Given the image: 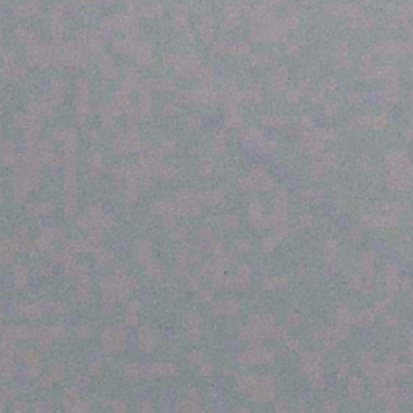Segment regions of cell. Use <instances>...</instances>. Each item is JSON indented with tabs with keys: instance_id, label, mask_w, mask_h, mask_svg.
<instances>
[{
	"instance_id": "cell-32",
	"label": "cell",
	"mask_w": 413,
	"mask_h": 413,
	"mask_svg": "<svg viewBox=\"0 0 413 413\" xmlns=\"http://www.w3.org/2000/svg\"><path fill=\"white\" fill-rule=\"evenodd\" d=\"M286 336H287V329L284 326H274L270 334V337L273 339H286Z\"/></svg>"
},
{
	"instance_id": "cell-3",
	"label": "cell",
	"mask_w": 413,
	"mask_h": 413,
	"mask_svg": "<svg viewBox=\"0 0 413 413\" xmlns=\"http://www.w3.org/2000/svg\"><path fill=\"white\" fill-rule=\"evenodd\" d=\"M274 353L260 349V347H252L249 350L239 352L237 361L244 365H253V363H273Z\"/></svg>"
},
{
	"instance_id": "cell-31",
	"label": "cell",
	"mask_w": 413,
	"mask_h": 413,
	"mask_svg": "<svg viewBox=\"0 0 413 413\" xmlns=\"http://www.w3.org/2000/svg\"><path fill=\"white\" fill-rule=\"evenodd\" d=\"M0 373L4 376H15L17 374L15 363H0Z\"/></svg>"
},
{
	"instance_id": "cell-14",
	"label": "cell",
	"mask_w": 413,
	"mask_h": 413,
	"mask_svg": "<svg viewBox=\"0 0 413 413\" xmlns=\"http://www.w3.org/2000/svg\"><path fill=\"white\" fill-rule=\"evenodd\" d=\"M63 407L68 413H86L89 410L91 405L84 400H79V398H75V400H67L63 402Z\"/></svg>"
},
{
	"instance_id": "cell-16",
	"label": "cell",
	"mask_w": 413,
	"mask_h": 413,
	"mask_svg": "<svg viewBox=\"0 0 413 413\" xmlns=\"http://www.w3.org/2000/svg\"><path fill=\"white\" fill-rule=\"evenodd\" d=\"M253 386H255V376H239L237 378V389L241 392L249 394Z\"/></svg>"
},
{
	"instance_id": "cell-39",
	"label": "cell",
	"mask_w": 413,
	"mask_h": 413,
	"mask_svg": "<svg viewBox=\"0 0 413 413\" xmlns=\"http://www.w3.org/2000/svg\"><path fill=\"white\" fill-rule=\"evenodd\" d=\"M199 373L202 376H212L213 374V365L210 361H202L199 366Z\"/></svg>"
},
{
	"instance_id": "cell-42",
	"label": "cell",
	"mask_w": 413,
	"mask_h": 413,
	"mask_svg": "<svg viewBox=\"0 0 413 413\" xmlns=\"http://www.w3.org/2000/svg\"><path fill=\"white\" fill-rule=\"evenodd\" d=\"M25 374L28 378H36V376L41 374V369H39V365H26L25 368Z\"/></svg>"
},
{
	"instance_id": "cell-43",
	"label": "cell",
	"mask_w": 413,
	"mask_h": 413,
	"mask_svg": "<svg viewBox=\"0 0 413 413\" xmlns=\"http://www.w3.org/2000/svg\"><path fill=\"white\" fill-rule=\"evenodd\" d=\"M286 323L289 326H292V328H295V326L300 324V316L297 315L295 311H291V313H287V316H286Z\"/></svg>"
},
{
	"instance_id": "cell-26",
	"label": "cell",
	"mask_w": 413,
	"mask_h": 413,
	"mask_svg": "<svg viewBox=\"0 0 413 413\" xmlns=\"http://www.w3.org/2000/svg\"><path fill=\"white\" fill-rule=\"evenodd\" d=\"M76 300L78 302H88L89 299V287H86V286H76Z\"/></svg>"
},
{
	"instance_id": "cell-6",
	"label": "cell",
	"mask_w": 413,
	"mask_h": 413,
	"mask_svg": "<svg viewBox=\"0 0 413 413\" xmlns=\"http://www.w3.org/2000/svg\"><path fill=\"white\" fill-rule=\"evenodd\" d=\"M237 336L244 339V340H247V342H250L253 347H260V344H262V340L265 339V336L260 332L257 328H253L252 324H247V326H241V328L237 329Z\"/></svg>"
},
{
	"instance_id": "cell-52",
	"label": "cell",
	"mask_w": 413,
	"mask_h": 413,
	"mask_svg": "<svg viewBox=\"0 0 413 413\" xmlns=\"http://www.w3.org/2000/svg\"><path fill=\"white\" fill-rule=\"evenodd\" d=\"M75 382H76V386L78 387H84L86 384H88V378H86V376H78V378H75Z\"/></svg>"
},
{
	"instance_id": "cell-23",
	"label": "cell",
	"mask_w": 413,
	"mask_h": 413,
	"mask_svg": "<svg viewBox=\"0 0 413 413\" xmlns=\"http://www.w3.org/2000/svg\"><path fill=\"white\" fill-rule=\"evenodd\" d=\"M42 311H44V308H42V305H39V303H30L26 316L31 318V320H36V318H39L42 315Z\"/></svg>"
},
{
	"instance_id": "cell-30",
	"label": "cell",
	"mask_w": 413,
	"mask_h": 413,
	"mask_svg": "<svg viewBox=\"0 0 413 413\" xmlns=\"http://www.w3.org/2000/svg\"><path fill=\"white\" fill-rule=\"evenodd\" d=\"M189 263L191 262H187L184 257L183 258L179 257V260L176 262V274H178V276H186V274H187V265H189Z\"/></svg>"
},
{
	"instance_id": "cell-49",
	"label": "cell",
	"mask_w": 413,
	"mask_h": 413,
	"mask_svg": "<svg viewBox=\"0 0 413 413\" xmlns=\"http://www.w3.org/2000/svg\"><path fill=\"white\" fill-rule=\"evenodd\" d=\"M38 273L41 274V276H44V278L52 276V268H50L49 265H41V266L38 268Z\"/></svg>"
},
{
	"instance_id": "cell-56",
	"label": "cell",
	"mask_w": 413,
	"mask_h": 413,
	"mask_svg": "<svg viewBox=\"0 0 413 413\" xmlns=\"http://www.w3.org/2000/svg\"><path fill=\"white\" fill-rule=\"evenodd\" d=\"M110 262V255H99V263H108Z\"/></svg>"
},
{
	"instance_id": "cell-48",
	"label": "cell",
	"mask_w": 413,
	"mask_h": 413,
	"mask_svg": "<svg viewBox=\"0 0 413 413\" xmlns=\"http://www.w3.org/2000/svg\"><path fill=\"white\" fill-rule=\"evenodd\" d=\"M13 408H15L17 413H28V410H30V407H28V403L23 402V400L15 402V405H13Z\"/></svg>"
},
{
	"instance_id": "cell-37",
	"label": "cell",
	"mask_w": 413,
	"mask_h": 413,
	"mask_svg": "<svg viewBox=\"0 0 413 413\" xmlns=\"http://www.w3.org/2000/svg\"><path fill=\"white\" fill-rule=\"evenodd\" d=\"M108 405H110L112 411H115V413H126V403L123 400H112V402H108Z\"/></svg>"
},
{
	"instance_id": "cell-41",
	"label": "cell",
	"mask_w": 413,
	"mask_h": 413,
	"mask_svg": "<svg viewBox=\"0 0 413 413\" xmlns=\"http://www.w3.org/2000/svg\"><path fill=\"white\" fill-rule=\"evenodd\" d=\"M187 398H189L191 402L194 403H200V392H199V389L197 387H189L187 389Z\"/></svg>"
},
{
	"instance_id": "cell-18",
	"label": "cell",
	"mask_w": 413,
	"mask_h": 413,
	"mask_svg": "<svg viewBox=\"0 0 413 413\" xmlns=\"http://www.w3.org/2000/svg\"><path fill=\"white\" fill-rule=\"evenodd\" d=\"M20 360L26 365H39V353L36 350H23L20 352Z\"/></svg>"
},
{
	"instance_id": "cell-29",
	"label": "cell",
	"mask_w": 413,
	"mask_h": 413,
	"mask_svg": "<svg viewBox=\"0 0 413 413\" xmlns=\"http://www.w3.org/2000/svg\"><path fill=\"white\" fill-rule=\"evenodd\" d=\"M102 369H104V366H102V363H100V361H91L89 366H88V374L96 378V376H100Z\"/></svg>"
},
{
	"instance_id": "cell-34",
	"label": "cell",
	"mask_w": 413,
	"mask_h": 413,
	"mask_svg": "<svg viewBox=\"0 0 413 413\" xmlns=\"http://www.w3.org/2000/svg\"><path fill=\"white\" fill-rule=\"evenodd\" d=\"M139 321V313L137 311H125V323L128 326H136Z\"/></svg>"
},
{
	"instance_id": "cell-33",
	"label": "cell",
	"mask_w": 413,
	"mask_h": 413,
	"mask_svg": "<svg viewBox=\"0 0 413 413\" xmlns=\"http://www.w3.org/2000/svg\"><path fill=\"white\" fill-rule=\"evenodd\" d=\"M63 402H67V400H75V398H79L78 395V387H67L63 390Z\"/></svg>"
},
{
	"instance_id": "cell-47",
	"label": "cell",
	"mask_w": 413,
	"mask_h": 413,
	"mask_svg": "<svg viewBox=\"0 0 413 413\" xmlns=\"http://www.w3.org/2000/svg\"><path fill=\"white\" fill-rule=\"evenodd\" d=\"M286 347H287V349L291 350V352L299 350V349H300V340H299V339H287Z\"/></svg>"
},
{
	"instance_id": "cell-45",
	"label": "cell",
	"mask_w": 413,
	"mask_h": 413,
	"mask_svg": "<svg viewBox=\"0 0 413 413\" xmlns=\"http://www.w3.org/2000/svg\"><path fill=\"white\" fill-rule=\"evenodd\" d=\"M287 410H289V407H287L286 400H276L274 402V411L276 413H289Z\"/></svg>"
},
{
	"instance_id": "cell-55",
	"label": "cell",
	"mask_w": 413,
	"mask_h": 413,
	"mask_svg": "<svg viewBox=\"0 0 413 413\" xmlns=\"http://www.w3.org/2000/svg\"><path fill=\"white\" fill-rule=\"evenodd\" d=\"M57 262H59V263H68L70 262V257L68 255H59V257H57Z\"/></svg>"
},
{
	"instance_id": "cell-27",
	"label": "cell",
	"mask_w": 413,
	"mask_h": 413,
	"mask_svg": "<svg viewBox=\"0 0 413 413\" xmlns=\"http://www.w3.org/2000/svg\"><path fill=\"white\" fill-rule=\"evenodd\" d=\"M75 336L78 339H88V337H91V328L86 324H79L75 328Z\"/></svg>"
},
{
	"instance_id": "cell-20",
	"label": "cell",
	"mask_w": 413,
	"mask_h": 413,
	"mask_svg": "<svg viewBox=\"0 0 413 413\" xmlns=\"http://www.w3.org/2000/svg\"><path fill=\"white\" fill-rule=\"evenodd\" d=\"M46 311L50 315H62L67 311V307L62 302H49L46 305Z\"/></svg>"
},
{
	"instance_id": "cell-54",
	"label": "cell",
	"mask_w": 413,
	"mask_h": 413,
	"mask_svg": "<svg viewBox=\"0 0 413 413\" xmlns=\"http://www.w3.org/2000/svg\"><path fill=\"white\" fill-rule=\"evenodd\" d=\"M71 376H73V378H78V376H81V368H79L78 365H73V366H71Z\"/></svg>"
},
{
	"instance_id": "cell-12",
	"label": "cell",
	"mask_w": 413,
	"mask_h": 413,
	"mask_svg": "<svg viewBox=\"0 0 413 413\" xmlns=\"http://www.w3.org/2000/svg\"><path fill=\"white\" fill-rule=\"evenodd\" d=\"M234 279H236V289L239 291H244V289H247L249 284H250V271H249V266H239L237 273L234 274Z\"/></svg>"
},
{
	"instance_id": "cell-46",
	"label": "cell",
	"mask_w": 413,
	"mask_h": 413,
	"mask_svg": "<svg viewBox=\"0 0 413 413\" xmlns=\"http://www.w3.org/2000/svg\"><path fill=\"white\" fill-rule=\"evenodd\" d=\"M199 297H200L202 302H210V300H212V297H213L212 289H200V291H199Z\"/></svg>"
},
{
	"instance_id": "cell-36",
	"label": "cell",
	"mask_w": 413,
	"mask_h": 413,
	"mask_svg": "<svg viewBox=\"0 0 413 413\" xmlns=\"http://www.w3.org/2000/svg\"><path fill=\"white\" fill-rule=\"evenodd\" d=\"M186 358L191 365H200L202 363V353L197 352V350H191L189 353L186 355Z\"/></svg>"
},
{
	"instance_id": "cell-50",
	"label": "cell",
	"mask_w": 413,
	"mask_h": 413,
	"mask_svg": "<svg viewBox=\"0 0 413 413\" xmlns=\"http://www.w3.org/2000/svg\"><path fill=\"white\" fill-rule=\"evenodd\" d=\"M126 274H128V273H126L125 266H123V265H117V266L113 268V276H117V278L121 279V278H125Z\"/></svg>"
},
{
	"instance_id": "cell-38",
	"label": "cell",
	"mask_w": 413,
	"mask_h": 413,
	"mask_svg": "<svg viewBox=\"0 0 413 413\" xmlns=\"http://www.w3.org/2000/svg\"><path fill=\"white\" fill-rule=\"evenodd\" d=\"M52 344H54V339H50V337H44V339L38 340V347H39V350H42V352H49L50 349H52Z\"/></svg>"
},
{
	"instance_id": "cell-9",
	"label": "cell",
	"mask_w": 413,
	"mask_h": 413,
	"mask_svg": "<svg viewBox=\"0 0 413 413\" xmlns=\"http://www.w3.org/2000/svg\"><path fill=\"white\" fill-rule=\"evenodd\" d=\"M2 336L7 339L17 340V339H30L33 337V328L28 326H7L2 331Z\"/></svg>"
},
{
	"instance_id": "cell-28",
	"label": "cell",
	"mask_w": 413,
	"mask_h": 413,
	"mask_svg": "<svg viewBox=\"0 0 413 413\" xmlns=\"http://www.w3.org/2000/svg\"><path fill=\"white\" fill-rule=\"evenodd\" d=\"M15 395H17L15 389L10 387V386H4V387H2V390H0V397H2V400H4V402L13 400V398H15Z\"/></svg>"
},
{
	"instance_id": "cell-22",
	"label": "cell",
	"mask_w": 413,
	"mask_h": 413,
	"mask_svg": "<svg viewBox=\"0 0 413 413\" xmlns=\"http://www.w3.org/2000/svg\"><path fill=\"white\" fill-rule=\"evenodd\" d=\"M121 284H123V287L126 289V292H133L137 289V279L134 276H129V274H126L125 278H121Z\"/></svg>"
},
{
	"instance_id": "cell-19",
	"label": "cell",
	"mask_w": 413,
	"mask_h": 413,
	"mask_svg": "<svg viewBox=\"0 0 413 413\" xmlns=\"http://www.w3.org/2000/svg\"><path fill=\"white\" fill-rule=\"evenodd\" d=\"M50 376L54 378V381H63L65 379V365L62 361H55V363L50 366Z\"/></svg>"
},
{
	"instance_id": "cell-51",
	"label": "cell",
	"mask_w": 413,
	"mask_h": 413,
	"mask_svg": "<svg viewBox=\"0 0 413 413\" xmlns=\"http://www.w3.org/2000/svg\"><path fill=\"white\" fill-rule=\"evenodd\" d=\"M28 308H30V303H28V302H18L17 305H15L17 313H20V315H26Z\"/></svg>"
},
{
	"instance_id": "cell-10",
	"label": "cell",
	"mask_w": 413,
	"mask_h": 413,
	"mask_svg": "<svg viewBox=\"0 0 413 413\" xmlns=\"http://www.w3.org/2000/svg\"><path fill=\"white\" fill-rule=\"evenodd\" d=\"M202 320H200V315L197 311H191L189 315L186 318V331H187V336L191 339H199L200 337V331H202Z\"/></svg>"
},
{
	"instance_id": "cell-11",
	"label": "cell",
	"mask_w": 413,
	"mask_h": 413,
	"mask_svg": "<svg viewBox=\"0 0 413 413\" xmlns=\"http://www.w3.org/2000/svg\"><path fill=\"white\" fill-rule=\"evenodd\" d=\"M152 345H154L152 331L149 326H142V328H139V331H137V349L144 353H147L152 350Z\"/></svg>"
},
{
	"instance_id": "cell-57",
	"label": "cell",
	"mask_w": 413,
	"mask_h": 413,
	"mask_svg": "<svg viewBox=\"0 0 413 413\" xmlns=\"http://www.w3.org/2000/svg\"><path fill=\"white\" fill-rule=\"evenodd\" d=\"M231 413H250L247 408H237V410H234V411H231Z\"/></svg>"
},
{
	"instance_id": "cell-40",
	"label": "cell",
	"mask_w": 413,
	"mask_h": 413,
	"mask_svg": "<svg viewBox=\"0 0 413 413\" xmlns=\"http://www.w3.org/2000/svg\"><path fill=\"white\" fill-rule=\"evenodd\" d=\"M137 411L139 413H150L152 411V403L147 398H141L139 402H137Z\"/></svg>"
},
{
	"instance_id": "cell-2",
	"label": "cell",
	"mask_w": 413,
	"mask_h": 413,
	"mask_svg": "<svg viewBox=\"0 0 413 413\" xmlns=\"http://www.w3.org/2000/svg\"><path fill=\"white\" fill-rule=\"evenodd\" d=\"M253 402H268L274 397V379L271 376H255V386L249 392Z\"/></svg>"
},
{
	"instance_id": "cell-17",
	"label": "cell",
	"mask_w": 413,
	"mask_h": 413,
	"mask_svg": "<svg viewBox=\"0 0 413 413\" xmlns=\"http://www.w3.org/2000/svg\"><path fill=\"white\" fill-rule=\"evenodd\" d=\"M287 279L284 276H270L263 279V287L265 289H281L286 286Z\"/></svg>"
},
{
	"instance_id": "cell-13",
	"label": "cell",
	"mask_w": 413,
	"mask_h": 413,
	"mask_svg": "<svg viewBox=\"0 0 413 413\" xmlns=\"http://www.w3.org/2000/svg\"><path fill=\"white\" fill-rule=\"evenodd\" d=\"M125 376L128 379H139V378H142V376H147V365L129 363L125 368Z\"/></svg>"
},
{
	"instance_id": "cell-53",
	"label": "cell",
	"mask_w": 413,
	"mask_h": 413,
	"mask_svg": "<svg viewBox=\"0 0 413 413\" xmlns=\"http://www.w3.org/2000/svg\"><path fill=\"white\" fill-rule=\"evenodd\" d=\"M113 303L115 302H110V300H102V310L105 313H110L112 308H113Z\"/></svg>"
},
{
	"instance_id": "cell-5",
	"label": "cell",
	"mask_w": 413,
	"mask_h": 413,
	"mask_svg": "<svg viewBox=\"0 0 413 413\" xmlns=\"http://www.w3.org/2000/svg\"><path fill=\"white\" fill-rule=\"evenodd\" d=\"M299 366L302 374H311V376L318 374V371H320V368H318V355L311 352H302Z\"/></svg>"
},
{
	"instance_id": "cell-58",
	"label": "cell",
	"mask_w": 413,
	"mask_h": 413,
	"mask_svg": "<svg viewBox=\"0 0 413 413\" xmlns=\"http://www.w3.org/2000/svg\"><path fill=\"white\" fill-rule=\"evenodd\" d=\"M108 413H115V411H108Z\"/></svg>"
},
{
	"instance_id": "cell-4",
	"label": "cell",
	"mask_w": 413,
	"mask_h": 413,
	"mask_svg": "<svg viewBox=\"0 0 413 413\" xmlns=\"http://www.w3.org/2000/svg\"><path fill=\"white\" fill-rule=\"evenodd\" d=\"M250 324L257 328L265 337H270L271 329L274 328V316L270 313H255L250 316Z\"/></svg>"
},
{
	"instance_id": "cell-44",
	"label": "cell",
	"mask_w": 413,
	"mask_h": 413,
	"mask_svg": "<svg viewBox=\"0 0 413 413\" xmlns=\"http://www.w3.org/2000/svg\"><path fill=\"white\" fill-rule=\"evenodd\" d=\"M187 287H189L191 291H197V289H200V278L199 276H189L187 278Z\"/></svg>"
},
{
	"instance_id": "cell-7",
	"label": "cell",
	"mask_w": 413,
	"mask_h": 413,
	"mask_svg": "<svg viewBox=\"0 0 413 413\" xmlns=\"http://www.w3.org/2000/svg\"><path fill=\"white\" fill-rule=\"evenodd\" d=\"M241 310V305L236 299H226V300H218L213 302V311L218 315H236Z\"/></svg>"
},
{
	"instance_id": "cell-8",
	"label": "cell",
	"mask_w": 413,
	"mask_h": 413,
	"mask_svg": "<svg viewBox=\"0 0 413 413\" xmlns=\"http://www.w3.org/2000/svg\"><path fill=\"white\" fill-rule=\"evenodd\" d=\"M147 374L149 376H175L176 366L168 361H158V363L147 365Z\"/></svg>"
},
{
	"instance_id": "cell-25",
	"label": "cell",
	"mask_w": 413,
	"mask_h": 413,
	"mask_svg": "<svg viewBox=\"0 0 413 413\" xmlns=\"http://www.w3.org/2000/svg\"><path fill=\"white\" fill-rule=\"evenodd\" d=\"M47 334L50 339H63L65 337V329L62 326H47Z\"/></svg>"
},
{
	"instance_id": "cell-24",
	"label": "cell",
	"mask_w": 413,
	"mask_h": 413,
	"mask_svg": "<svg viewBox=\"0 0 413 413\" xmlns=\"http://www.w3.org/2000/svg\"><path fill=\"white\" fill-rule=\"evenodd\" d=\"M50 408H52V403H50L49 400H38L33 405L31 413H46Z\"/></svg>"
},
{
	"instance_id": "cell-1",
	"label": "cell",
	"mask_w": 413,
	"mask_h": 413,
	"mask_svg": "<svg viewBox=\"0 0 413 413\" xmlns=\"http://www.w3.org/2000/svg\"><path fill=\"white\" fill-rule=\"evenodd\" d=\"M100 344H102V349L107 352L125 350L128 344L126 332L118 328V326H107L100 332Z\"/></svg>"
},
{
	"instance_id": "cell-59",
	"label": "cell",
	"mask_w": 413,
	"mask_h": 413,
	"mask_svg": "<svg viewBox=\"0 0 413 413\" xmlns=\"http://www.w3.org/2000/svg\"><path fill=\"white\" fill-rule=\"evenodd\" d=\"M223 413H226V411H223Z\"/></svg>"
},
{
	"instance_id": "cell-15",
	"label": "cell",
	"mask_w": 413,
	"mask_h": 413,
	"mask_svg": "<svg viewBox=\"0 0 413 413\" xmlns=\"http://www.w3.org/2000/svg\"><path fill=\"white\" fill-rule=\"evenodd\" d=\"M28 282V271H26V266L23 265H18L15 266V270H13V284H15L17 289H23Z\"/></svg>"
},
{
	"instance_id": "cell-21",
	"label": "cell",
	"mask_w": 413,
	"mask_h": 413,
	"mask_svg": "<svg viewBox=\"0 0 413 413\" xmlns=\"http://www.w3.org/2000/svg\"><path fill=\"white\" fill-rule=\"evenodd\" d=\"M147 276L149 278H154V279H157V278H162L163 276V268L158 265V263H150L149 266H147Z\"/></svg>"
},
{
	"instance_id": "cell-35",
	"label": "cell",
	"mask_w": 413,
	"mask_h": 413,
	"mask_svg": "<svg viewBox=\"0 0 413 413\" xmlns=\"http://www.w3.org/2000/svg\"><path fill=\"white\" fill-rule=\"evenodd\" d=\"M52 382H54V378L50 374H42L38 378V386L42 387V389H49L50 386H52Z\"/></svg>"
}]
</instances>
